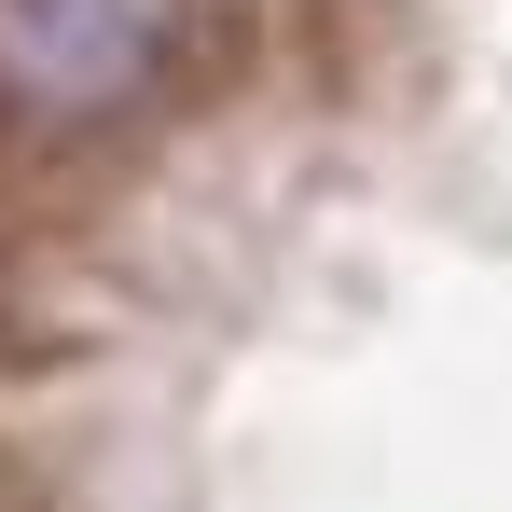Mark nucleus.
I'll return each instance as SVG.
<instances>
[{"instance_id":"f257e3e1","label":"nucleus","mask_w":512,"mask_h":512,"mask_svg":"<svg viewBox=\"0 0 512 512\" xmlns=\"http://www.w3.org/2000/svg\"><path fill=\"white\" fill-rule=\"evenodd\" d=\"M180 0H0V97L42 125H84L167 70Z\"/></svg>"}]
</instances>
